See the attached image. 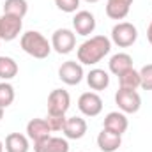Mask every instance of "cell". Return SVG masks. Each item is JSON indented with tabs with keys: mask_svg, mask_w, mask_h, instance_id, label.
I'll return each instance as SVG.
<instances>
[{
	"mask_svg": "<svg viewBox=\"0 0 152 152\" xmlns=\"http://www.w3.org/2000/svg\"><path fill=\"white\" fill-rule=\"evenodd\" d=\"M112 51V39L106 36H94L80 44L76 55L81 66H96Z\"/></svg>",
	"mask_w": 152,
	"mask_h": 152,
	"instance_id": "obj_1",
	"label": "cell"
},
{
	"mask_svg": "<svg viewBox=\"0 0 152 152\" xmlns=\"http://www.w3.org/2000/svg\"><path fill=\"white\" fill-rule=\"evenodd\" d=\"M20 44H21V50L27 55H30L34 58H39V60L48 58V55L51 53V42L37 30L25 32L20 39Z\"/></svg>",
	"mask_w": 152,
	"mask_h": 152,
	"instance_id": "obj_2",
	"label": "cell"
},
{
	"mask_svg": "<svg viewBox=\"0 0 152 152\" xmlns=\"http://www.w3.org/2000/svg\"><path fill=\"white\" fill-rule=\"evenodd\" d=\"M138 39V28L129 21H118L112 28V42L118 48H129Z\"/></svg>",
	"mask_w": 152,
	"mask_h": 152,
	"instance_id": "obj_3",
	"label": "cell"
},
{
	"mask_svg": "<svg viewBox=\"0 0 152 152\" xmlns=\"http://www.w3.org/2000/svg\"><path fill=\"white\" fill-rule=\"evenodd\" d=\"M115 104L122 113H136L142 108V97L136 90L118 88L115 92Z\"/></svg>",
	"mask_w": 152,
	"mask_h": 152,
	"instance_id": "obj_4",
	"label": "cell"
},
{
	"mask_svg": "<svg viewBox=\"0 0 152 152\" xmlns=\"http://www.w3.org/2000/svg\"><path fill=\"white\" fill-rule=\"evenodd\" d=\"M76 48V34L69 28H57L51 36V50L58 55H67Z\"/></svg>",
	"mask_w": 152,
	"mask_h": 152,
	"instance_id": "obj_5",
	"label": "cell"
},
{
	"mask_svg": "<svg viewBox=\"0 0 152 152\" xmlns=\"http://www.w3.org/2000/svg\"><path fill=\"white\" fill-rule=\"evenodd\" d=\"M71 106V96L64 88H55L48 96V113L50 115H66Z\"/></svg>",
	"mask_w": 152,
	"mask_h": 152,
	"instance_id": "obj_6",
	"label": "cell"
},
{
	"mask_svg": "<svg viewBox=\"0 0 152 152\" xmlns=\"http://www.w3.org/2000/svg\"><path fill=\"white\" fill-rule=\"evenodd\" d=\"M78 110L85 117H97L103 112V99L97 92H83L78 97Z\"/></svg>",
	"mask_w": 152,
	"mask_h": 152,
	"instance_id": "obj_7",
	"label": "cell"
},
{
	"mask_svg": "<svg viewBox=\"0 0 152 152\" xmlns=\"http://www.w3.org/2000/svg\"><path fill=\"white\" fill-rule=\"evenodd\" d=\"M23 28V20L11 16V14H2L0 16V39L2 41H14L21 34Z\"/></svg>",
	"mask_w": 152,
	"mask_h": 152,
	"instance_id": "obj_8",
	"label": "cell"
},
{
	"mask_svg": "<svg viewBox=\"0 0 152 152\" xmlns=\"http://www.w3.org/2000/svg\"><path fill=\"white\" fill-rule=\"evenodd\" d=\"M83 66L76 60H67L58 67V78L66 83V85H78L83 80Z\"/></svg>",
	"mask_w": 152,
	"mask_h": 152,
	"instance_id": "obj_9",
	"label": "cell"
},
{
	"mask_svg": "<svg viewBox=\"0 0 152 152\" xmlns=\"http://www.w3.org/2000/svg\"><path fill=\"white\" fill-rule=\"evenodd\" d=\"M73 28L78 36H90L96 30V18L90 11H76L73 18Z\"/></svg>",
	"mask_w": 152,
	"mask_h": 152,
	"instance_id": "obj_10",
	"label": "cell"
},
{
	"mask_svg": "<svg viewBox=\"0 0 152 152\" xmlns=\"http://www.w3.org/2000/svg\"><path fill=\"white\" fill-rule=\"evenodd\" d=\"M34 152H69V142L62 136H48L34 143Z\"/></svg>",
	"mask_w": 152,
	"mask_h": 152,
	"instance_id": "obj_11",
	"label": "cell"
},
{
	"mask_svg": "<svg viewBox=\"0 0 152 152\" xmlns=\"http://www.w3.org/2000/svg\"><path fill=\"white\" fill-rule=\"evenodd\" d=\"M64 136L67 140H80L85 136L87 133V122L83 117H67L66 124H64V129H62Z\"/></svg>",
	"mask_w": 152,
	"mask_h": 152,
	"instance_id": "obj_12",
	"label": "cell"
},
{
	"mask_svg": "<svg viewBox=\"0 0 152 152\" xmlns=\"http://www.w3.org/2000/svg\"><path fill=\"white\" fill-rule=\"evenodd\" d=\"M103 127L108 129V131H112V133H115V134L122 136L127 131V127H129V120H127L126 113H122V112H110L104 117Z\"/></svg>",
	"mask_w": 152,
	"mask_h": 152,
	"instance_id": "obj_13",
	"label": "cell"
},
{
	"mask_svg": "<svg viewBox=\"0 0 152 152\" xmlns=\"http://www.w3.org/2000/svg\"><path fill=\"white\" fill-rule=\"evenodd\" d=\"M50 134H51V129H50L46 118H32V120H28V124H27L28 140H32L36 143V142H41V140L48 138Z\"/></svg>",
	"mask_w": 152,
	"mask_h": 152,
	"instance_id": "obj_14",
	"label": "cell"
},
{
	"mask_svg": "<svg viewBox=\"0 0 152 152\" xmlns=\"http://www.w3.org/2000/svg\"><path fill=\"white\" fill-rule=\"evenodd\" d=\"M133 0H106V16L110 20H124L131 11Z\"/></svg>",
	"mask_w": 152,
	"mask_h": 152,
	"instance_id": "obj_15",
	"label": "cell"
},
{
	"mask_svg": "<svg viewBox=\"0 0 152 152\" xmlns=\"http://www.w3.org/2000/svg\"><path fill=\"white\" fill-rule=\"evenodd\" d=\"M120 145H122V136L120 134H115V133L104 129V127L97 134V147L103 152H117Z\"/></svg>",
	"mask_w": 152,
	"mask_h": 152,
	"instance_id": "obj_16",
	"label": "cell"
},
{
	"mask_svg": "<svg viewBox=\"0 0 152 152\" xmlns=\"http://www.w3.org/2000/svg\"><path fill=\"white\" fill-rule=\"evenodd\" d=\"M4 149H5V152H28L30 151L28 136L21 134V133H9L5 136Z\"/></svg>",
	"mask_w": 152,
	"mask_h": 152,
	"instance_id": "obj_17",
	"label": "cell"
},
{
	"mask_svg": "<svg viewBox=\"0 0 152 152\" xmlns=\"http://www.w3.org/2000/svg\"><path fill=\"white\" fill-rule=\"evenodd\" d=\"M87 78V83L92 90L96 92H101V90H106L108 85H110V75L104 71V69H90L88 75L85 76Z\"/></svg>",
	"mask_w": 152,
	"mask_h": 152,
	"instance_id": "obj_18",
	"label": "cell"
},
{
	"mask_svg": "<svg viewBox=\"0 0 152 152\" xmlns=\"http://www.w3.org/2000/svg\"><path fill=\"white\" fill-rule=\"evenodd\" d=\"M108 67L110 73H113L115 76L124 75L126 71L133 69V57L129 53H115L108 62Z\"/></svg>",
	"mask_w": 152,
	"mask_h": 152,
	"instance_id": "obj_19",
	"label": "cell"
},
{
	"mask_svg": "<svg viewBox=\"0 0 152 152\" xmlns=\"http://www.w3.org/2000/svg\"><path fill=\"white\" fill-rule=\"evenodd\" d=\"M18 71H20L18 62L12 57H5V55L0 57V80L9 81L18 75Z\"/></svg>",
	"mask_w": 152,
	"mask_h": 152,
	"instance_id": "obj_20",
	"label": "cell"
},
{
	"mask_svg": "<svg viewBox=\"0 0 152 152\" xmlns=\"http://www.w3.org/2000/svg\"><path fill=\"white\" fill-rule=\"evenodd\" d=\"M27 12H28L27 0H5L4 2V14H11V16L23 20Z\"/></svg>",
	"mask_w": 152,
	"mask_h": 152,
	"instance_id": "obj_21",
	"label": "cell"
},
{
	"mask_svg": "<svg viewBox=\"0 0 152 152\" xmlns=\"http://www.w3.org/2000/svg\"><path fill=\"white\" fill-rule=\"evenodd\" d=\"M140 83H142V80H140V71H136L134 67L118 76V85H120V88L136 90V88L140 87Z\"/></svg>",
	"mask_w": 152,
	"mask_h": 152,
	"instance_id": "obj_22",
	"label": "cell"
},
{
	"mask_svg": "<svg viewBox=\"0 0 152 152\" xmlns=\"http://www.w3.org/2000/svg\"><path fill=\"white\" fill-rule=\"evenodd\" d=\"M14 87L9 83V81H2L0 83V106L2 108H7L14 103Z\"/></svg>",
	"mask_w": 152,
	"mask_h": 152,
	"instance_id": "obj_23",
	"label": "cell"
},
{
	"mask_svg": "<svg viewBox=\"0 0 152 152\" xmlns=\"http://www.w3.org/2000/svg\"><path fill=\"white\" fill-rule=\"evenodd\" d=\"M66 120H67V117H66V115H50V113H48V117H46V122H48V126H50L51 133H58V131H62V129H64Z\"/></svg>",
	"mask_w": 152,
	"mask_h": 152,
	"instance_id": "obj_24",
	"label": "cell"
},
{
	"mask_svg": "<svg viewBox=\"0 0 152 152\" xmlns=\"http://www.w3.org/2000/svg\"><path fill=\"white\" fill-rule=\"evenodd\" d=\"M140 87L143 90H152V64H145L142 69H140Z\"/></svg>",
	"mask_w": 152,
	"mask_h": 152,
	"instance_id": "obj_25",
	"label": "cell"
},
{
	"mask_svg": "<svg viewBox=\"0 0 152 152\" xmlns=\"http://www.w3.org/2000/svg\"><path fill=\"white\" fill-rule=\"evenodd\" d=\"M55 5L62 11V12H76L80 7V0H55Z\"/></svg>",
	"mask_w": 152,
	"mask_h": 152,
	"instance_id": "obj_26",
	"label": "cell"
},
{
	"mask_svg": "<svg viewBox=\"0 0 152 152\" xmlns=\"http://www.w3.org/2000/svg\"><path fill=\"white\" fill-rule=\"evenodd\" d=\"M147 39H149V42L152 44V21L149 23V27H147Z\"/></svg>",
	"mask_w": 152,
	"mask_h": 152,
	"instance_id": "obj_27",
	"label": "cell"
},
{
	"mask_svg": "<svg viewBox=\"0 0 152 152\" xmlns=\"http://www.w3.org/2000/svg\"><path fill=\"white\" fill-rule=\"evenodd\" d=\"M4 110H5V108H2V106H0V120L4 118Z\"/></svg>",
	"mask_w": 152,
	"mask_h": 152,
	"instance_id": "obj_28",
	"label": "cell"
},
{
	"mask_svg": "<svg viewBox=\"0 0 152 152\" xmlns=\"http://www.w3.org/2000/svg\"><path fill=\"white\" fill-rule=\"evenodd\" d=\"M0 152H4V142L0 140Z\"/></svg>",
	"mask_w": 152,
	"mask_h": 152,
	"instance_id": "obj_29",
	"label": "cell"
},
{
	"mask_svg": "<svg viewBox=\"0 0 152 152\" xmlns=\"http://www.w3.org/2000/svg\"><path fill=\"white\" fill-rule=\"evenodd\" d=\"M85 2H88V4H96V2H99V0H85Z\"/></svg>",
	"mask_w": 152,
	"mask_h": 152,
	"instance_id": "obj_30",
	"label": "cell"
},
{
	"mask_svg": "<svg viewBox=\"0 0 152 152\" xmlns=\"http://www.w3.org/2000/svg\"><path fill=\"white\" fill-rule=\"evenodd\" d=\"M0 41H2V39H0Z\"/></svg>",
	"mask_w": 152,
	"mask_h": 152,
	"instance_id": "obj_31",
	"label": "cell"
}]
</instances>
